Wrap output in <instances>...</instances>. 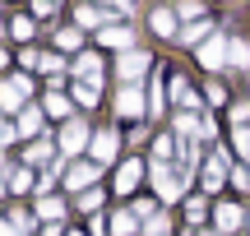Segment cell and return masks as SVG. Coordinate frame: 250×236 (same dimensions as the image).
<instances>
[{
	"instance_id": "cell-1",
	"label": "cell",
	"mask_w": 250,
	"mask_h": 236,
	"mask_svg": "<svg viewBox=\"0 0 250 236\" xmlns=\"http://www.w3.org/2000/svg\"><path fill=\"white\" fill-rule=\"evenodd\" d=\"M186 181H190V172H181L171 162H153V190H158L162 204H176L186 195Z\"/></svg>"
},
{
	"instance_id": "cell-2",
	"label": "cell",
	"mask_w": 250,
	"mask_h": 236,
	"mask_svg": "<svg viewBox=\"0 0 250 236\" xmlns=\"http://www.w3.org/2000/svg\"><path fill=\"white\" fill-rule=\"evenodd\" d=\"M28 74H9L5 83H0V111H23V102H28Z\"/></svg>"
},
{
	"instance_id": "cell-3",
	"label": "cell",
	"mask_w": 250,
	"mask_h": 236,
	"mask_svg": "<svg viewBox=\"0 0 250 236\" xmlns=\"http://www.w3.org/2000/svg\"><path fill=\"white\" fill-rule=\"evenodd\" d=\"M98 172H102V162H93V157L83 162V157H79V162H74L70 172H65V185H70L74 195H83V190H93V181H98Z\"/></svg>"
},
{
	"instance_id": "cell-4",
	"label": "cell",
	"mask_w": 250,
	"mask_h": 236,
	"mask_svg": "<svg viewBox=\"0 0 250 236\" xmlns=\"http://www.w3.org/2000/svg\"><path fill=\"white\" fill-rule=\"evenodd\" d=\"M246 222H250V213H241L236 204H218V209H213V227H218V232H227V236H236Z\"/></svg>"
},
{
	"instance_id": "cell-5",
	"label": "cell",
	"mask_w": 250,
	"mask_h": 236,
	"mask_svg": "<svg viewBox=\"0 0 250 236\" xmlns=\"http://www.w3.org/2000/svg\"><path fill=\"white\" fill-rule=\"evenodd\" d=\"M83 144H93L88 125H83V120H65V130H61V153H83Z\"/></svg>"
},
{
	"instance_id": "cell-6",
	"label": "cell",
	"mask_w": 250,
	"mask_h": 236,
	"mask_svg": "<svg viewBox=\"0 0 250 236\" xmlns=\"http://www.w3.org/2000/svg\"><path fill=\"white\" fill-rule=\"evenodd\" d=\"M116 111L125 120H139L144 116V93H139V83H125V88L116 93Z\"/></svg>"
},
{
	"instance_id": "cell-7",
	"label": "cell",
	"mask_w": 250,
	"mask_h": 236,
	"mask_svg": "<svg viewBox=\"0 0 250 236\" xmlns=\"http://www.w3.org/2000/svg\"><path fill=\"white\" fill-rule=\"evenodd\" d=\"M227 46H232V37H208V42H199V60L218 70V65H227Z\"/></svg>"
},
{
	"instance_id": "cell-8",
	"label": "cell",
	"mask_w": 250,
	"mask_h": 236,
	"mask_svg": "<svg viewBox=\"0 0 250 236\" xmlns=\"http://www.w3.org/2000/svg\"><path fill=\"white\" fill-rule=\"evenodd\" d=\"M176 9H153L148 14V23H153V33L158 37H171V42H181V23H176Z\"/></svg>"
},
{
	"instance_id": "cell-9",
	"label": "cell",
	"mask_w": 250,
	"mask_h": 236,
	"mask_svg": "<svg viewBox=\"0 0 250 236\" xmlns=\"http://www.w3.org/2000/svg\"><path fill=\"white\" fill-rule=\"evenodd\" d=\"M98 42L102 46H116V51H130V46H134V33H130V23H107L98 33Z\"/></svg>"
},
{
	"instance_id": "cell-10",
	"label": "cell",
	"mask_w": 250,
	"mask_h": 236,
	"mask_svg": "<svg viewBox=\"0 0 250 236\" xmlns=\"http://www.w3.org/2000/svg\"><path fill=\"white\" fill-rule=\"evenodd\" d=\"M139 176H144V162L139 157H125V162L116 167V195H130L134 185H139Z\"/></svg>"
},
{
	"instance_id": "cell-11",
	"label": "cell",
	"mask_w": 250,
	"mask_h": 236,
	"mask_svg": "<svg viewBox=\"0 0 250 236\" xmlns=\"http://www.w3.org/2000/svg\"><path fill=\"white\" fill-rule=\"evenodd\" d=\"M144 70H148V56H144V51H125L116 74H121L125 83H139V74H144Z\"/></svg>"
},
{
	"instance_id": "cell-12",
	"label": "cell",
	"mask_w": 250,
	"mask_h": 236,
	"mask_svg": "<svg viewBox=\"0 0 250 236\" xmlns=\"http://www.w3.org/2000/svg\"><path fill=\"white\" fill-rule=\"evenodd\" d=\"M74 74L88 79V83H102V56H98V51H83L79 60H74Z\"/></svg>"
},
{
	"instance_id": "cell-13",
	"label": "cell",
	"mask_w": 250,
	"mask_h": 236,
	"mask_svg": "<svg viewBox=\"0 0 250 236\" xmlns=\"http://www.w3.org/2000/svg\"><path fill=\"white\" fill-rule=\"evenodd\" d=\"M116 130H102V135H93V162H111L116 157Z\"/></svg>"
},
{
	"instance_id": "cell-14",
	"label": "cell",
	"mask_w": 250,
	"mask_h": 236,
	"mask_svg": "<svg viewBox=\"0 0 250 236\" xmlns=\"http://www.w3.org/2000/svg\"><path fill=\"white\" fill-rule=\"evenodd\" d=\"M37 218H42V222H61V218H65V199L42 195V199H37Z\"/></svg>"
},
{
	"instance_id": "cell-15",
	"label": "cell",
	"mask_w": 250,
	"mask_h": 236,
	"mask_svg": "<svg viewBox=\"0 0 250 236\" xmlns=\"http://www.w3.org/2000/svg\"><path fill=\"white\" fill-rule=\"evenodd\" d=\"M74 28H107V14L93 9V5H79L74 9Z\"/></svg>"
},
{
	"instance_id": "cell-16",
	"label": "cell",
	"mask_w": 250,
	"mask_h": 236,
	"mask_svg": "<svg viewBox=\"0 0 250 236\" xmlns=\"http://www.w3.org/2000/svg\"><path fill=\"white\" fill-rule=\"evenodd\" d=\"M14 130H19V135H37V130H42V107H23Z\"/></svg>"
},
{
	"instance_id": "cell-17",
	"label": "cell",
	"mask_w": 250,
	"mask_h": 236,
	"mask_svg": "<svg viewBox=\"0 0 250 236\" xmlns=\"http://www.w3.org/2000/svg\"><path fill=\"white\" fill-rule=\"evenodd\" d=\"M56 153H61V144H51V139H37V144H33V148H28V153H23V157H28V162H51V157H56Z\"/></svg>"
},
{
	"instance_id": "cell-18",
	"label": "cell",
	"mask_w": 250,
	"mask_h": 236,
	"mask_svg": "<svg viewBox=\"0 0 250 236\" xmlns=\"http://www.w3.org/2000/svg\"><path fill=\"white\" fill-rule=\"evenodd\" d=\"M98 98H102V88H98V83H88V79H79V83H74V102H79V107H98Z\"/></svg>"
},
{
	"instance_id": "cell-19",
	"label": "cell",
	"mask_w": 250,
	"mask_h": 236,
	"mask_svg": "<svg viewBox=\"0 0 250 236\" xmlns=\"http://www.w3.org/2000/svg\"><path fill=\"white\" fill-rule=\"evenodd\" d=\"M42 111H46V116H56V120H74V116H70V111H74V107H70V98H61V93H51Z\"/></svg>"
},
{
	"instance_id": "cell-20",
	"label": "cell",
	"mask_w": 250,
	"mask_h": 236,
	"mask_svg": "<svg viewBox=\"0 0 250 236\" xmlns=\"http://www.w3.org/2000/svg\"><path fill=\"white\" fill-rule=\"evenodd\" d=\"M28 232V218L23 213H9V218H0V236H23Z\"/></svg>"
},
{
	"instance_id": "cell-21",
	"label": "cell",
	"mask_w": 250,
	"mask_h": 236,
	"mask_svg": "<svg viewBox=\"0 0 250 236\" xmlns=\"http://www.w3.org/2000/svg\"><path fill=\"white\" fill-rule=\"evenodd\" d=\"M139 213H116V218H111V236H134V227H139Z\"/></svg>"
},
{
	"instance_id": "cell-22",
	"label": "cell",
	"mask_w": 250,
	"mask_h": 236,
	"mask_svg": "<svg viewBox=\"0 0 250 236\" xmlns=\"http://www.w3.org/2000/svg\"><path fill=\"white\" fill-rule=\"evenodd\" d=\"M181 42H208V19H199V23H190V28H181Z\"/></svg>"
},
{
	"instance_id": "cell-23",
	"label": "cell",
	"mask_w": 250,
	"mask_h": 236,
	"mask_svg": "<svg viewBox=\"0 0 250 236\" xmlns=\"http://www.w3.org/2000/svg\"><path fill=\"white\" fill-rule=\"evenodd\" d=\"M204 218H208V204L204 199H186V222H190V227H199Z\"/></svg>"
},
{
	"instance_id": "cell-24",
	"label": "cell",
	"mask_w": 250,
	"mask_h": 236,
	"mask_svg": "<svg viewBox=\"0 0 250 236\" xmlns=\"http://www.w3.org/2000/svg\"><path fill=\"white\" fill-rule=\"evenodd\" d=\"M227 65H250V46L241 37H232V46H227Z\"/></svg>"
},
{
	"instance_id": "cell-25",
	"label": "cell",
	"mask_w": 250,
	"mask_h": 236,
	"mask_svg": "<svg viewBox=\"0 0 250 236\" xmlns=\"http://www.w3.org/2000/svg\"><path fill=\"white\" fill-rule=\"evenodd\" d=\"M232 148H236V157H241V162L250 167V125H246V130H236V135H232Z\"/></svg>"
},
{
	"instance_id": "cell-26",
	"label": "cell",
	"mask_w": 250,
	"mask_h": 236,
	"mask_svg": "<svg viewBox=\"0 0 250 236\" xmlns=\"http://www.w3.org/2000/svg\"><path fill=\"white\" fill-rule=\"evenodd\" d=\"M9 190H14V195H28V190H33V172H28V167H19V172L9 176Z\"/></svg>"
},
{
	"instance_id": "cell-27",
	"label": "cell",
	"mask_w": 250,
	"mask_h": 236,
	"mask_svg": "<svg viewBox=\"0 0 250 236\" xmlns=\"http://www.w3.org/2000/svg\"><path fill=\"white\" fill-rule=\"evenodd\" d=\"M171 98H176V102H186V107H195V93H190V83L181 79V74L171 79ZM195 111H199V107H195Z\"/></svg>"
},
{
	"instance_id": "cell-28",
	"label": "cell",
	"mask_w": 250,
	"mask_h": 236,
	"mask_svg": "<svg viewBox=\"0 0 250 236\" xmlns=\"http://www.w3.org/2000/svg\"><path fill=\"white\" fill-rule=\"evenodd\" d=\"M79 42H83V37H79V28H61V33H56V46H61V51H74Z\"/></svg>"
},
{
	"instance_id": "cell-29",
	"label": "cell",
	"mask_w": 250,
	"mask_h": 236,
	"mask_svg": "<svg viewBox=\"0 0 250 236\" xmlns=\"http://www.w3.org/2000/svg\"><path fill=\"white\" fill-rule=\"evenodd\" d=\"M144 236H171V222H167V218L158 213L153 222H144Z\"/></svg>"
},
{
	"instance_id": "cell-30",
	"label": "cell",
	"mask_w": 250,
	"mask_h": 236,
	"mask_svg": "<svg viewBox=\"0 0 250 236\" xmlns=\"http://www.w3.org/2000/svg\"><path fill=\"white\" fill-rule=\"evenodd\" d=\"M148 107H153V116L167 107V93H162V83H153V88H148Z\"/></svg>"
},
{
	"instance_id": "cell-31",
	"label": "cell",
	"mask_w": 250,
	"mask_h": 236,
	"mask_svg": "<svg viewBox=\"0 0 250 236\" xmlns=\"http://www.w3.org/2000/svg\"><path fill=\"white\" fill-rule=\"evenodd\" d=\"M176 14H181V19H199V14H204V5H199V0H181Z\"/></svg>"
},
{
	"instance_id": "cell-32",
	"label": "cell",
	"mask_w": 250,
	"mask_h": 236,
	"mask_svg": "<svg viewBox=\"0 0 250 236\" xmlns=\"http://www.w3.org/2000/svg\"><path fill=\"white\" fill-rule=\"evenodd\" d=\"M98 204H102V195H98V190H83V195H79V209H83V213H93Z\"/></svg>"
},
{
	"instance_id": "cell-33",
	"label": "cell",
	"mask_w": 250,
	"mask_h": 236,
	"mask_svg": "<svg viewBox=\"0 0 250 236\" xmlns=\"http://www.w3.org/2000/svg\"><path fill=\"white\" fill-rule=\"evenodd\" d=\"M232 120H236V130H246V125H250V102H241V107H232Z\"/></svg>"
},
{
	"instance_id": "cell-34",
	"label": "cell",
	"mask_w": 250,
	"mask_h": 236,
	"mask_svg": "<svg viewBox=\"0 0 250 236\" xmlns=\"http://www.w3.org/2000/svg\"><path fill=\"white\" fill-rule=\"evenodd\" d=\"M33 14H42V19H51V14H56V0H33Z\"/></svg>"
},
{
	"instance_id": "cell-35",
	"label": "cell",
	"mask_w": 250,
	"mask_h": 236,
	"mask_svg": "<svg viewBox=\"0 0 250 236\" xmlns=\"http://www.w3.org/2000/svg\"><path fill=\"white\" fill-rule=\"evenodd\" d=\"M232 181H236V190H250V167H236Z\"/></svg>"
},
{
	"instance_id": "cell-36",
	"label": "cell",
	"mask_w": 250,
	"mask_h": 236,
	"mask_svg": "<svg viewBox=\"0 0 250 236\" xmlns=\"http://www.w3.org/2000/svg\"><path fill=\"white\" fill-rule=\"evenodd\" d=\"M14 135H19V130H14V125H9V120H5V116H0V148H5V144H9V139H14Z\"/></svg>"
},
{
	"instance_id": "cell-37",
	"label": "cell",
	"mask_w": 250,
	"mask_h": 236,
	"mask_svg": "<svg viewBox=\"0 0 250 236\" xmlns=\"http://www.w3.org/2000/svg\"><path fill=\"white\" fill-rule=\"evenodd\" d=\"M14 37H33V19H14Z\"/></svg>"
},
{
	"instance_id": "cell-38",
	"label": "cell",
	"mask_w": 250,
	"mask_h": 236,
	"mask_svg": "<svg viewBox=\"0 0 250 236\" xmlns=\"http://www.w3.org/2000/svg\"><path fill=\"white\" fill-rule=\"evenodd\" d=\"M107 5H111V9H121V14H130V9H134V0H107Z\"/></svg>"
},
{
	"instance_id": "cell-39",
	"label": "cell",
	"mask_w": 250,
	"mask_h": 236,
	"mask_svg": "<svg viewBox=\"0 0 250 236\" xmlns=\"http://www.w3.org/2000/svg\"><path fill=\"white\" fill-rule=\"evenodd\" d=\"M42 236H61V222H46V227H42Z\"/></svg>"
},
{
	"instance_id": "cell-40",
	"label": "cell",
	"mask_w": 250,
	"mask_h": 236,
	"mask_svg": "<svg viewBox=\"0 0 250 236\" xmlns=\"http://www.w3.org/2000/svg\"><path fill=\"white\" fill-rule=\"evenodd\" d=\"M195 236H208V232H195Z\"/></svg>"
},
{
	"instance_id": "cell-41",
	"label": "cell",
	"mask_w": 250,
	"mask_h": 236,
	"mask_svg": "<svg viewBox=\"0 0 250 236\" xmlns=\"http://www.w3.org/2000/svg\"><path fill=\"white\" fill-rule=\"evenodd\" d=\"M70 236H83V232H70Z\"/></svg>"
},
{
	"instance_id": "cell-42",
	"label": "cell",
	"mask_w": 250,
	"mask_h": 236,
	"mask_svg": "<svg viewBox=\"0 0 250 236\" xmlns=\"http://www.w3.org/2000/svg\"><path fill=\"white\" fill-rule=\"evenodd\" d=\"M0 33H5V28H0Z\"/></svg>"
}]
</instances>
